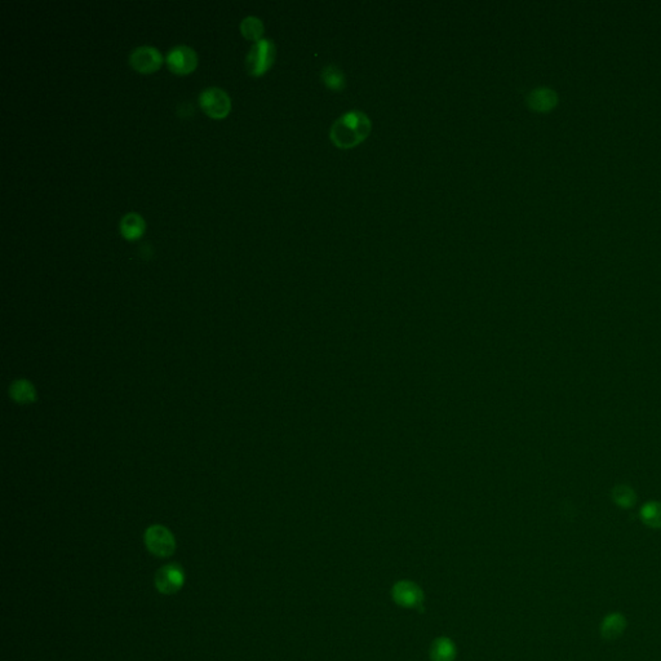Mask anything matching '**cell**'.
Wrapping results in <instances>:
<instances>
[{"mask_svg": "<svg viewBox=\"0 0 661 661\" xmlns=\"http://www.w3.org/2000/svg\"><path fill=\"white\" fill-rule=\"evenodd\" d=\"M371 122L361 111H349L338 118L330 130V140L338 147L350 149L369 137Z\"/></svg>", "mask_w": 661, "mask_h": 661, "instance_id": "obj_1", "label": "cell"}, {"mask_svg": "<svg viewBox=\"0 0 661 661\" xmlns=\"http://www.w3.org/2000/svg\"><path fill=\"white\" fill-rule=\"evenodd\" d=\"M276 60V46L269 39L254 43L246 57V69L252 77H262Z\"/></svg>", "mask_w": 661, "mask_h": 661, "instance_id": "obj_2", "label": "cell"}, {"mask_svg": "<svg viewBox=\"0 0 661 661\" xmlns=\"http://www.w3.org/2000/svg\"><path fill=\"white\" fill-rule=\"evenodd\" d=\"M199 105L202 110L214 119H223L230 114V97L217 87H211L200 93Z\"/></svg>", "mask_w": 661, "mask_h": 661, "instance_id": "obj_3", "label": "cell"}, {"mask_svg": "<svg viewBox=\"0 0 661 661\" xmlns=\"http://www.w3.org/2000/svg\"><path fill=\"white\" fill-rule=\"evenodd\" d=\"M145 545L150 553L159 558H167L176 550V541L172 532L161 524H155L147 529L145 532Z\"/></svg>", "mask_w": 661, "mask_h": 661, "instance_id": "obj_4", "label": "cell"}, {"mask_svg": "<svg viewBox=\"0 0 661 661\" xmlns=\"http://www.w3.org/2000/svg\"><path fill=\"white\" fill-rule=\"evenodd\" d=\"M166 62L176 75H189L198 66V54L187 46H177L169 51Z\"/></svg>", "mask_w": 661, "mask_h": 661, "instance_id": "obj_5", "label": "cell"}, {"mask_svg": "<svg viewBox=\"0 0 661 661\" xmlns=\"http://www.w3.org/2000/svg\"><path fill=\"white\" fill-rule=\"evenodd\" d=\"M163 61V54L154 47H139L130 56L132 68L140 74L155 73L162 68Z\"/></svg>", "mask_w": 661, "mask_h": 661, "instance_id": "obj_6", "label": "cell"}, {"mask_svg": "<svg viewBox=\"0 0 661 661\" xmlns=\"http://www.w3.org/2000/svg\"><path fill=\"white\" fill-rule=\"evenodd\" d=\"M184 569L177 563L163 566L155 575V586L158 592L167 595L178 592L184 586Z\"/></svg>", "mask_w": 661, "mask_h": 661, "instance_id": "obj_7", "label": "cell"}, {"mask_svg": "<svg viewBox=\"0 0 661 661\" xmlns=\"http://www.w3.org/2000/svg\"><path fill=\"white\" fill-rule=\"evenodd\" d=\"M393 595H394V600H397V603H400L403 607H421L423 594H421V591L412 583L400 581L394 586Z\"/></svg>", "mask_w": 661, "mask_h": 661, "instance_id": "obj_8", "label": "cell"}, {"mask_svg": "<svg viewBox=\"0 0 661 661\" xmlns=\"http://www.w3.org/2000/svg\"><path fill=\"white\" fill-rule=\"evenodd\" d=\"M626 626H628V620L623 614L620 612L608 614L600 622V637L608 642L616 641L623 636L626 631Z\"/></svg>", "mask_w": 661, "mask_h": 661, "instance_id": "obj_9", "label": "cell"}, {"mask_svg": "<svg viewBox=\"0 0 661 661\" xmlns=\"http://www.w3.org/2000/svg\"><path fill=\"white\" fill-rule=\"evenodd\" d=\"M147 230V223L139 214H127L121 221V233L127 240L141 238Z\"/></svg>", "mask_w": 661, "mask_h": 661, "instance_id": "obj_10", "label": "cell"}, {"mask_svg": "<svg viewBox=\"0 0 661 661\" xmlns=\"http://www.w3.org/2000/svg\"><path fill=\"white\" fill-rule=\"evenodd\" d=\"M527 102L531 109L544 113V111L552 110L555 106L557 94L549 88H538L529 94Z\"/></svg>", "mask_w": 661, "mask_h": 661, "instance_id": "obj_11", "label": "cell"}, {"mask_svg": "<svg viewBox=\"0 0 661 661\" xmlns=\"http://www.w3.org/2000/svg\"><path fill=\"white\" fill-rule=\"evenodd\" d=\"M639 518L643 524L653 530H661V502L648 501L639 510Z\"/></svg>", "mask_w": 661, "mask_h": 661, "instance_id": "obj_12", "label": "cell"}, {"mask_svg": "<svg viewBox=\"0 0 661 661\" xmlns=\"http://www.w3.org/2000/svg\"><path fill=\"white\" fill-rule=\"evenodd\" d=\"M9 393H11V397L17 402V403H21V404H27V403H31L35 400V389L34 386L31 384L30 381L27 380H16L13 384L11 385V389H9Z\"/></svg>", "mask_w": 661, "mask_h": 661, "instance_id": "obj_13", "label": "cell"}, {"mask_svg": "<svg viewBox=\"0 0 661 661\" xmlns=\"http://www.w3.org/2000/svg\"><path fill=\"white\" fill-rule=\"evenodd\" d=\"M611 499L622 509H629L637 502V493L631 486L617 485L611 491Z\"/></svg>", "mask_w": 661, "mask_h": 661, "instance_id": "obj_14", "label": "cell"}, {"mask_svg": "<svg viewBox=\"0 0 661 661\" xmlns=\"http://www.w3.org/2000/svg\"><path fill=\"white\" fill-rule=\"evenodd\" d=\"M240 31L243 37L248 40L259 42L261 40L262 34H264V25L260 18L249 16L240 23Z\"/></svg>", "mask_w": 661, "mask_h": 661, "instance_id": "obj_15", "label": "cell"}, {"mask_svg": "<svg viewBox=\"0 0 661 661\" xmlns=\"http://www.w3.org/2000/svg\"><path fill=\"white\" fill-rule=\"evenodd\" d=\"M322 80L332 91H341L345 87V77L342 71L333 65H330L323 70Z\"/></svg>", "mask_w": 661, "mask_h": 661, "instance_id": "obj_16", "label": "cell"}, {"mask_svg": "<svg viewBox=\"0 0 661 661\" xmlns=\"http://www.w3.org/2000/svg\"><path fill=\"white\" fill-rule=\"evenodd\" d=\"M455 657V647L448 639H438L431 647L433 661H452Z\"/></svg>", "mask_w": 661, "mask_h": 661, "instance_id": "obj_17", "label": "cell"}]
</instances>
